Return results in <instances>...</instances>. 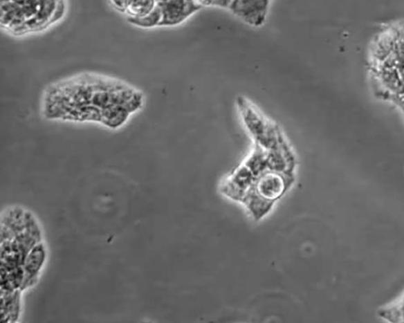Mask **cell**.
I'll return each instance as SVG.
<instances>
[{"mask_svg": "<svg viewBox=\"0 0 404 323\" xmlns=\"http://www.w3.org/2000/svg\"><path fill=\"white\" fill-rule=\"evenodd\" d=\"M158 6L162 13L160 26L180 25L201 8L196 0H167Z\"/></svg>", "mask_w": 404, "mask_h": 323, "instance_id": "cell-5", "label": "cell"}, {"mask_svg": "<svg viewBox=\"0 0 404 323\" xmlns=\"http://www.w3.org/2000/svg\"><path fill=\"white\" fill-rule=\"evenodd\" d=\"M166 1H167V0H156L157 3H160Z\"/></svg>", "mask_w": 404, "mask_h": 323, "instance_id": "cell-12", "label": "cell"}, {"mask_svg": "<svg viewBox=\"0 0 404 323\" xmlns=\"http://www.w3.org/2000/svg\"><path fill=\"white\" fill-rule=\"evenodd\" d=\"M114 6L116 7L119 10L123 12L125 3H126V0H112Z\"/></svg>", "mask_w": 404, "mask_h": 323, "instance_id": "cell-11", "label": "cell"}, {"mask_svg": "<svg viewBox=\"0 0 404 323\" xmlns=\"http://www.w3.org/2000/svg\"><path fill=\"white\" fill-rule=\"evenodd\" d=\"M379 315L389 322H404V293L403 295L392 305L384 307L380 311Z\"/></svg>", "mask_w": 404, "mask_h": 323, "instance_id": "cell-9", "label": "cell"}, {"mask_svg": "<svg viewBox=\"0 0 404 323\" xmlns=\"http://www.w3.org/2000/svg\"><path fill=\"white\" fill-rule=\"evenodd\" d=\"M156 6V0H126L123 12L127 14V17H142L152 12Z\"/></svg>", "mask_w": 404, "mask_h": 323, "instance_id": "cell-7", "label": "cell"}, {"mask_svg": "<svg viewBox=\"0 0 404 323\" xmlns=\"http://www.w3.org/2000/svg\"><path fill=\"white\" fill-rule=\"evenodd\" d=\"M269 0H232L230 11L249 26L259 27L266 20Z\"/></svg>", "mask_w": 404, "mask_h": 323, "instance_id": "cell-4", "label": "cell"}, {"mask_svg": "<svg viewBox=\"0 0 404 323\" xmlns=\"http://www.w3.org/2000/svg\"><path fill=\"white\" fill-rule=\"evenodd\" d=\"M365 62L374 98L394 106L404 120V19L379 28L369 42Z\"/></svg>", "mask_w": 404, "mask_h": 323, "instance_id": "cell-2", "label": "cell"}, {"mask_svg": "<svg viewBox=\"0 0 404 323\" xmlns=\"http://www.w3.org/2000/svg\"><path fill=\"white\" fill-rule=\"evenodd\" d=\"M239 106L245 124L261 146L269 149L275 148L278 140L275 128L264 122L261 116L243 99L239 101Z\"/></svg>", "mask_w": 404, "mask_h": 323, "instance_id": "cell-3", "label": "cell"}, {"mask_svg": "<svg viewBox=\"0 0 404 323\" xmlns=\"http://www.w3.org/2000/svg\"><path fill=\"white\" fill-rule=\"evenodd\" d=\"M45 252L44 247L39 243L28 254L23 267L25 277H24V282L21 288V291L30 286L33 282L35 281L37 274L39 273L42 264L44 263Z\"/></svg>", "mask_w": 404, "mask_h": 323, "instance_id": "cell-6", "label": "cell"}, {"mask_svg": "<svg viewBox=\"0 0 404 323\" xmlns=\"http://www.w3.org/2000/svg\"><path fill=\"white\" fill-rule=\"evenodd\" d=\"M196 3L201 7H219L229 8L232 0H196Z\"/></svg>", "mask_w": 404, "mask_h": 323, "instance_id": "cell-10", "label": "cell"}, {"mask_svg": "<svg viewBox=\"0 0 404 323\" xmlns=\"http://www.w3.org/2000/svg\"><path fill=\"white\" fill-rule=\"evenodd\" d=\"M44 101L49 118L101 122L116 129L140 109L143 95L122 82L86 75L53 86Z\"/></svg>", "mask_w": 404, "mask_h": 323, "instance_id": "cell-1", "label": "cell"}, {"mask_svg": "<svg viewBox=\"0 0 404 323\" xmlns=\"http://www.w3.org/2000/svg\"><path fill=\"white\" fill-rule=\"evenodd\" d=\"M127 21L134 26L144 28L160 26L162 21L160 8L157 3L155 9L147 15L142 17H127Z\"/></svg>", "mask_w": 404, "mask_h": 323, "instance_id": "cell-8", "label": "cell"}]
</instances>
